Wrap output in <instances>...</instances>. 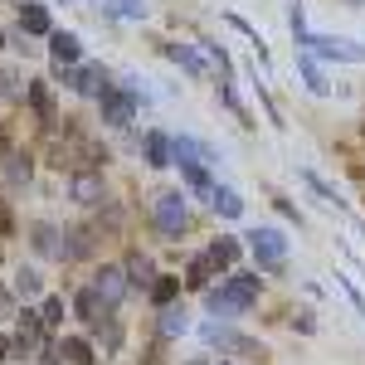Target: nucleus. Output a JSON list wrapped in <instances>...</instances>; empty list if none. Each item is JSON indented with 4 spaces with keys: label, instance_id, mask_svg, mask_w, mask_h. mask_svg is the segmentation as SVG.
I'll return each instance as SVG.
<instances>
[{
    "label": "nucleus",
    "instance_id": "nucleus-1",
    "mask_svg": "<svg viewBox=\"0 0 365 365\" xmlns=\"http://www.w3.org/2000/svg\"><path fill=\"white\" fill-rule=\"evenodd\" d=\"M73 195L83 200V205H93V200L103 195V185H98V175H88V170H83V175L73 180Z\"/></svg>",
    "mask_w": 365,
    "mask_h": 365
},
{
    "label": "nucleus",
    "instance_id": "nucleus-2",
    "mask_svg": "<svg viewBox=\"0 0 365 365\" xmlns=\"http://www.w3.org/2000/svg\"><path fill=\"white\" fill-rule=\"evenodd\" d=\"M98 292H103V297H108V302H113L117 292H122V273H113V268H108V273H103V278H98Z\"/></svg>",
    "mask_w": 365,
    "mask_h": 365
},
{
    "label": "nucleus",
    "instance_id": "nucleus-3",
    "mask_svg": "<svg viewBox=\"0 0 365 365\" xmlns=\"http://www.w3.org/2000/svg\"><path fill=\"white\" fill-rule=\"evenodd\" d=\"M25 29H34V34H44V29H49V15H44L39 5H29V10H25Z\"/></svg>",
    "mask_w": 365,
    "mask_h": 365
},
{
    "label": "nucleus",
    "instance_id": "nucleus-4",
    "mask_svg": "<svg viewBox=\"0 0 365 365\" xmlns=\"http://www.w3.org/2000/svg\"><path fill=\"white\" fill-rule=\"evenodd\" d=\"M54 54L58 58H73V54H78V44H73L68 34H54Z\"/></svg>",
    "mask_w": 365,
    "mask_h": 365
},
{
    "label": "nucleus",
    "instance_id": "nucleus-5",
    "mask_svg": "<svg viewBox=\"0 0 365 365\" xmlns=\"http://www.w3.org/2000/svg\"><path fill=\"white\" fill-rule=\"evenodd\" d=\"M5 229H10V215H5V210H0V234H5Z\"/></svg>",
    "mask_w": 365,
    "mask_h": 365
},
{
    "label": "nucleus",
    "instance_id": "nucleus-6",
    "mask_svg": "<svg viewBox=\"0 0 365 365\" xmlns=\"http://www.w3.org/2000/svg\"><path fill=\"white\" fill-rule=\"evenodd\" d=\"M0 39H5V34H0Z\"/></svg>",
    "mask_w": 365,
    "mask_h": 365
}]
</instances>
